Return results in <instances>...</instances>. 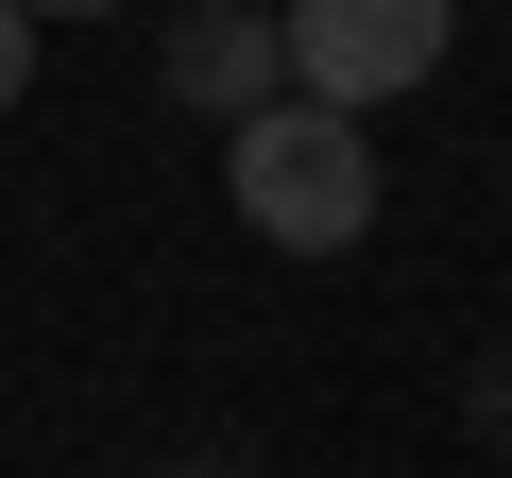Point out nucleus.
<instances>
[{
	"mask_svg": "<svg viewBox=\"0 0 512 478\" xmlns=\"http://www.w3.org/2000/svg\"><path fill=\"white\" fill-rule=\"evenodd\" d=\"M222 188H239V222L274 239V257H342V239H376V137H359L342 103L239 120V137H222Z\"/></svg>",
	"mask_w": 512,
	"mask_h": 478,
	"instance_id": "f257e3e1",
	"label": "nucleus"
},
{
	"mask_svg": "<svg viewBox=\"0 0 512 478\" xmlns=\"http://www.w3.org/2000/svg\"><path fill=\"white\" fill-rule=\"evenodd\" d=\"M274 18H291V103L376 120V103H410V86L444 69L461 0H274Z\"/></svg>",
	"mask_w": 512,
	"mask_h": 478,
	"instance_id": "f03ea898",
	"label": "nucleus"
},
{
	"mask_svg": "<svg viewBox=\"0 0 512 478\" xmlns=\"http://www.w3.org/2000/svg\"><path fill=\"white\" fill-rule=\"evenodd\" d=\"M171 103H205L222 137L274 120L291 103V18H274V0H188V18H171Z\"/></svg>",
	"mask_w": 512,
	"mask_h": 478,
	"instance_id": "7ed1b4c3",
	"label": "nucleus"
},
{
	"mask_svg": "<svg viewBox=\"0 0 512 478\" xmlns=\"http://www.w3.org/2000/svg\"><path fill=\"white\" fill-rule=\"evenodd\" d=\"M18 86H35V18L0 0V120H18Z\"/></svg>",
	"mask_w": 512,
	"mask_h": 478,
	"instance_id": "20e7f679",
	"label": "nucleus"
},
{
	"mask_svg": "<svg viewBox=\"0 0 512 478\" xmlns=\"http://www.w3.org/2000/svg\"><path fill=\"white\" fill-rule=\"evenodd\" d=\"M18 18H120V0H18Z\"/></svg>",
	"mask_w": 512,
	"mask_h": 478,
	"instance_id": "39448f33",
	"label": "nucleus"
}]
</instances>
